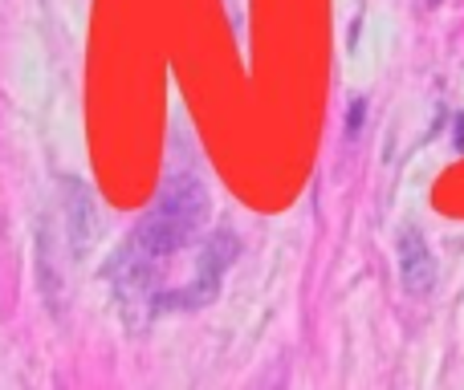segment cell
Here are the masks:
<instances>
[{
	"instance_id": "obj_1",
	"label": "cell",
	"mask_w": 464,
	"mask_h": 390,
	"mask_svg": "<svg viewBox=\"0 0 464 390\" xmlns=\"http://www.w3.org/2000/svg\"><path fill=\"white\" fill-rule=\"evenodd\" d=\"M400 272H403V285H408V293H416V297H424L428 289H432V281H436L432 248H428V240L420 236L416 228H408L400 236Z\"/></svg>"
}]
</instances>
